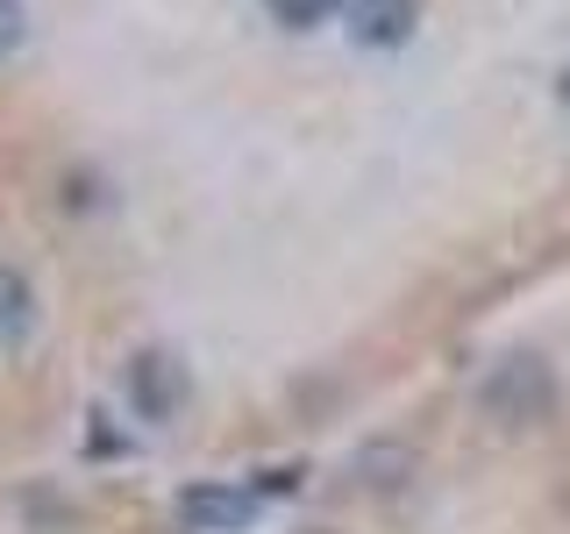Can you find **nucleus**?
Returning <instances> with one entry per match:
<instances>
[{
  "label": "nucleus",
  "instance_id": "nucleus-1",
  "mask_svg": "<svg viewBox=\"0 0 570 534\" xmlns=\"http://www.w3.org/2000/svg\"><path fill=\"white\" fill-rule=\"evenodd\" d=\"M186 399H193V378H186V364H178L171 349H136L129 356V406L150 427H165L186 414Z\"/></svg>",
  "mask_w": 570,
  "mask_h": 534
},
{
  "label": "nucleus",
  "instance_id": "nucleus-2",
  "mask_svg": "<svg viewBox=\"0 0 570 534\" xmlns=\"http://www.w3.org/2000/svg\"><path fill=\"white\" fill-rule=\"evenodd\" d=\"M485 406H492V421H507V427L542 421L549 414V370L534 364V356H507L485 385Z\"/></svg>",
  "mask_w": 570,
  "mask_h": 534
},
{
  "label": "nucleus",
  "instance_id": "nucleus-3",
  "mask_svg": "<svg viewBox=\"0 0 570 534\" xmlns=\"http://www.w3.org/2000/svg\"><path fill=\"white\" fill-rule=\"evenodd\" d=\"M350 36L364 50H400L414 36V0H350Z\"/></svg>",
  "mask_w": 570,
  "mask_h": 534
},
{
  "label": "nucleus",
  "instance_id": "nucleus-4",
  "mask_svg": "<svg viewBox=\"0 0 570 534\" xmlns=\"http://www.w3.org/2000/svg\"><path fill=\"white\" fill-rule=\"evenodd\" d=\"M249 513H257V498H249V492H228V485H193V492H186V521H193V527L228 534V527H243Z\"/></svg>",
  "mask_w": 570,
  "mask_h": 534
},
{
  "label": "nucleus",
  "instance_id": "nucleus-5",
  "mask_svg": "<svg viewBox=\"0 0 570 534\" xmlns=\"http://www.w3.org/2000/svg\"><path fill=\"white\" fill-rule=\"evenodd\" d=\"M29 335H36V293H29L22 271H8V264H0V356L22 349Z\"/></svg>",
  "mask_w": 570,
  "mask_h": 534
},
{
  "label": "nucleus",
  "instance_id": "nucleus-6",
  "mask_svg": "<svg viewBox=\"0 0 570 534\" xmlns=\"http://www.w3.org/2000/svg\"><path fill=\"white\" fill-rule=\"evenodd\" d=\"M264 8H272V22H285V29H321L343 0H264Z\"/></svg>",
  "mask_w": 570,
  "mask_h": 534
},
{
  "label": "nucleus",
  "instance_id": "nucleus-7",
  "mask_svg": "<svg viewBox=\"0 0 570 534\" xmlns=\"http://www.w3.org/2000/svg\"><path fill=\"white\" fill-rule=\"evenodd\" d=\"M14 36H22V0H0V50H14Z\"/></svg>",
  "mask_w": 570,
  "mask_h": 534
}]
</instances>
